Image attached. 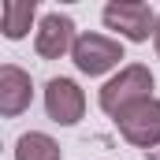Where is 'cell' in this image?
Wrapping results in <instances>:
<instances>
[{
    "instance_id": "8",
    "label": "cell",
    "mask_w": 160,
    "mask_h": 160,
    "mask_svg": "<svg viewBox=\"0 0 160 160\" xmlns=\"http://www.w3.org/2000/svg\"><path fill=\"white\" fill-rule=\"evenodd\" d=\"M38 15V0H4L0 4V30L8 41H22L34 26Z\"/></svg>"
},
{
    "instance_id": "10",
    "label": "cell",
    "mask_w": 160,
    "mask_h": 160,
    "mask_svg": "<svg viewBox=\"0 0 160 160\" xmlns=\"http://www.w3.org/2000/svg\"><path fill=\"white\" fill-rule=\"evenodd\" d=\"M153 45H157V56H160V22H157V34H153Z\"/></svg>"
},
{
    "instance_id": "6",
    "label": "cell",
    "mask_w": 160,
    "mask_h": 160,
    "mask_svg": "<svg viewBox=\"0 0 160 160\" xmlns=\"http://www.w3.org/2000/svg\"><path fill=\"white\" fill-rule=\"evenodd\" d=\"M75 41H78V34H75L71 15L48 11L38 22V30H34V52H38L41 60H60V56H67L75 48Z\"/></svg>"
},
{
    "instance_id": "4",
    "label": "cell",
    "mask_w": 160,
    "mask_h": 160,
    "mask_svg": "<svg viewBox=\"0 0 160 160\" xmlns=\"http://www.w3.org/2000/svg\"><path fill=\"white\" fill-rule=\"evenodd\" d=\"M71 60H75V67H78L82 75H89V78H101V75H108L112 67H119L123 56V41L119 38H108V34H78L75 41V48H71Z\"/></svg>"
},
{
    "instance_id": "2",
    "label": "cell",
    "mask_w": 160,
    "mask_h": 160,
    "mask_svg": "<svg viewBox=\"0 0 160 160\" xmlns=\"http://www.w3.org/2000/svg\"><path fill=\"white\" fill-rule=\"evenodd\" d=\"M157 22H160V15L149 4H142V0H112L104 8V26L116 30L123 41H134V45L153 38Z\"/></svg>"
},
{
    "instance_id": "9",
    "label": "cell",
    "mask_w": 160,
    "mask_h": 160,
    "mask_svg": "<svg viewBox=\"0 0 160 160\" xmlns=\"http://www.w3.org/2000/svg\"><path fill=\"white\" fill-rule=\"evenodd\" d=\"M15 160H63L60 142L45 130H26L15 142Z\"/></svg>"
},
{
    "instance_id": "7",
    "label": "cell",
    "mask_w": 160,
    "mask_h": 160,
    "mask_svg": "<svg viewBox=\"0 0 160 160\" xmlns=\"http://www.w3.org/2000/svg\"><path fill=\"white\" fill-rule=\"evenodd\" d=\"M30 101H34V78H30V71H22L15 63H4L0 67V116L15 119V116H22L30 108Z\"/></svg>"
},
{
    "instance_id": "11",
    "label": "cell",
    "mask_w": 160,
    "mask_h": 160,
    "mask_svg": "<svg viewBox=\"0 0 160 160\" xmlns=\"http://www.w3.org/2000/svg\"><path fill=\"white\" fill-rule=\"evenodd\" d=\"M149 160H160V149H153V153H149Z\"/></svg>"
},
{
    "instance_id": "3",
    "label": "cell",
    "mask_w": 160,
    "mask_h": 160,
    "mask_svg": "<svg viewBox=\"0 0 160 160\" xmlns=\"http://www.w3.org/2000/svg\"><path fill=\"white\" fill-rule=\"evenodd\" d=\"M116 130L134 149H145V153L160 149V97H149V101L123 108L116 116Z\"/></svg>"
},
{
    "instance_id": "5",
    "label": "cell",
    "mask_w": 160,
    "mask_h": 160,
    "mask_svg": "<svg viewBox=\"0 0 160 160\" xmlns=\"http://www.w3.org/2000/svg\"><path fill=\"white\" fill-rule=\"evenodd\" d=\"M45 112L60 127H75L86 116V93H82V86L75 78H63V75L48 78L45 82Z\"/></svg>"
},
{
    "instance_id": "1",
    "label": "cell",
    "mask_w": 160,
    "mask_h": 160,
    "mask_svg": "<svg viewBox=\"0 0 160 160\" xmlns=\"http://www.w3.org/2000/svg\"><path fill=\"white\" fill-rule=\"evenodd\" d=\"M153 82L157 78H153V71H149L145 63H127V67H119V75H112V78L101 86L97 104H101L104 116L116 119L123 108H130V104L153 97Z\"/></svg>"
}]
</instances>
